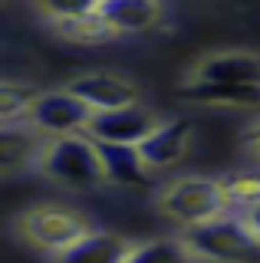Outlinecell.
I'll return each instance as SVG.
<instances>
[{
  "label": "cell",
  "instance_id": "obj_17",
  "mask_svg": "<svg viewBox=\"0 0 260 263\" xmlns=\"http://www.w3.org/2000/svg\"><path fill=\"white\" fill-rule=\"evenodd\" d=\"M36 99H40V96H36L30 86H17L13 79H7L4 89H0V115H4V122H17L20 115L27 119Z\"/></svg>",
  "mask_w": 260,
  "mask_h": 263
},
{
  "label": "cell",
  "instance_id": "obj_18",
  "mask_svg": "<svg viewBox=\"0 0 260 263\" xmlns=\"http://www.w3.org/2000/svg\"><path fill=\"white\" fill-rule=\"evenodd\" d=\"M224 187V197H227V208L231 204H240V208H254V204H260V178L254 175H237V178H227L221 181Z\"/></svg>",
  "mask_w": 260,
  "mask_h": 263
},
{
  "label": "cell",
  "instance_id": "obj_20",
  "mask_svg": "<svg viewBox=\"0 0 260 263\" xmlns=\"http://www.w3.org/2000/svg\"><path fill=\"white\" fill-rule=\"evenodd\" d=\"M247 224L257 230V237H260V204H254V208L247 211Z\"/></svg>",
  "mask_w": 260,
  "mask_h": 263
},
{
  "label": "cell",
  "instance_id": "obj_15",
  "mask_svg": "<svg viewBox=\"0 0 260 263\" xmlns=\"http://www.w3.org/2000/svg\"><path fill=\"white\" fill-rule=\"evenodd\" d=\"M56 30L69 40H79V43H102L109 40L112 33V23L96 10V13H86V16H69V20H56Z\"/></svg>",
  "mask_w": 260,
  "mask_h": 263
},
{
  "label": "cell",
  "instance_id": "obj_19",
  "mask_svg": "<svg viewBox=\"0 0 260 263\" xmlns=\"http://www.w3.org/2000/svg\"><path fill=\"white\" fill-rule=\"evenodd\" d=\"M102 0H40L46 16L53 20H69V16H86V13H96Z\"/></svg>",
  "mask_w": 260,
  "mask_h": 263
},
{
  "label": "cell",
  "instance_id": "obj_3",
  "mask_svg": "<svg viewBox=\"0 0 260 263\" xmlns=\"http://www.w3.org/2000/svg\"><path fill=\"white\" fill-rule=\"evenodd\" d=\"M161 208L168 211V217H175L178 224L191 227L201 220H211L217 214L227 211V197L221 181L211 178H181L161 194Z\"/></svg>",
  "mask_w": 260,
  "mask_h": 263
},
{
  "label": "cell",
  "instance_id": "obj_2",
  "mask_svg": "<svg viewBox=\"0 0 260 263\" xmlns=\"http://www.w3.org/2000/svg\"><path fill=\"white\" fill-rule=\"evenodd\" d=\"M40 171L66 187H99L102 181H109L96 138L76 135V132L50 138L43 158H40Z\"/></svg>",
  "mask_w": 260,
  "mask_h": 263
},
{
  "label": "cell",
  "instance_id": "obj_13",
  "mask_svg": "<svg viewBox=\"0 0 260 263\" xmlns=\"http://www.w3.org/2000/svg\"><path fill=\"white\" fill-rule=\"evenodd\" d=\"M43 135L46 132L36 125L17 128L13 122H7V128H4V171H13L17 164H27L30 158H36V161L43 158L46 145H50V142H43Z\"/></svg>",
  "mask_w": 260,
  "mask_h": 263
},
{
  "label": "cell",
  "instance_id": "obj_7",
  "mask_svg": "<svg viewBox=\"0 0 260 263\" xmlns=\"http://www.w3.org/2000/svg\"><path fill=\"white\" fill-rule=\"evenodd\" d=\"M69 89L83 99V102L92 105L96 112H109V109H119V105L139 102V92H135L132 82H125L122 76H112V72H89V76H79Z\"/></svg>",
  "mask_w": 260,
  "mask_h": 263
},
{
  "label": "cell",
  "instance_id": "obj_5",
  "mask_svg": "<svg viewBox=\"0 0 260 263\" xmlns=\"http://www.w3.org/2000/svg\"><path fill=\"white\" fill-rule=\"evenodd\" d=\"M20 227H23V234H27L30 243H36L40 250H50V253L66 250L79 237L89 234L83 220L66 208H36L23 217Z\"/></svg>",
  "mask_w": 260,
  "mask_h": 263
},
{
  "label": "cell",
  "instance_id": "obj_6",
  "mask_svg": "<svg viewBox=\"0 0 260 263\" xmlns=\"http://www.w3.org/2000/svg\"><path fill=\"white\" fill-rule=\"evenodd\" d=\"M158 128V119L152 115L145 105H119L109 112H96L89 122V135L96 142H122V145H142L152 132Z\"/></svg>",
  "mask_w": 260,
  "mask_h": 263
},
{
  "label": "cell",
  "instance_id": "obj_10",
  "mask_svg": "<svg viewBox=\"0 0 260 263\" xmlns=\"http://www.w3.org/2000/svg\"><path fill=\"white\" fill-rule=\"evenodd\" d=\"M184 145H188V122H165L139 145V152L152 171H161L181 158Z\"/></svg>",
  "mask_w": 260,
  "mask_h": 263
},
{
  "label": "cell",
  "instance_id": "obj_11",
  "mask_svg": "<svg viewBox=\"0 0 260 263\" xmlns=\"http://www.w3.org/2000/svg\"><path fill=\"white\" fill-rule=\"evenodd\" d=\"M105 164V178L112 184H145L148 164H145L139 145H122V142H96Z\"/></svg>",
  "mask_w": 260,
  "mask_h": 263
},
{
  "label": "cell",
  "instance_id": "obj_14",
  "mask_svg": "<svg viewBox=\"0 0 260 263\" xmlns=\"http://www.w3.org/2000/svg\"><path fill=\"white\" fill-rule=\"evenodd\" d=\"M184 99H201V102H237V105H257L260 86H224V82H201L194 79L191 86L181 89Z\"/></svg>",
  "mask_w": 260,
  "mask_h": 263
},
{
  "label": "cell",
  "instance_id": "obj_16",
  "mask_svg": "<svg viewBox=\"0 0 260 263\" xmlns=\"http://www.w3.org/2000/svg\"><path fill=\"white\" fill-rule=\"evenodd\" d=\"M194 253L184 247V240H158V243H142L132 250L125 263H191Z\"/></svg>",
  "mask_w": 260,
  "mask_h": 263
},
{
  "label": "cell",
  "instance_id": "obj_21",
  "mask_svg": "<svg viewBox=\"0 0 260 263\" xmlns=\"http://www.w3.org/2000/svg\"><path fill=\"white\" fill-rule=\"evenodd\" d=\"M250 152H254L257 158H260V128H254V132H250Z\"/></svg>",
  "mask_w": 260,
  "mask_h": 263
},
{
  "label": "cell",
  "instance_id": "obj_12",
  "mask_svg": "<svg viewBox=\"0 0 260 263\" xmlns=\"http://www.w3.org/2000/svg\"><path fill=\"white\" fill-rule=\"evenodd\" d=\"M99 13L112 23L116 33H142L158 23L161 4L158 0H102Z\"/></svg>",
  "mask_w": 260,
  "mask_h": 263
},
{
  "label": "cell",
  "instance_id": "obj_1",
  "mask_svg": "<svg viewBox=\"0 0 260 263\" xmlns=\"http://www.w3.org/2000/svg\"><path fill=\"white\" fill-rule=\"evenodd\" d=\"M184 247L211 263H260V237L247 217H217L184 227Z\"/></svg>",
  "mask_w": 260,
  "mask_h": 263
},
{
  "label": "cell",
  "instance_id": "obj_8",
  "mask_svg": "<svg viewBox=\"0 0 260 263\" xmlns=\"http://www.w3.org/2000/svg\"><path fill=\"white\" fill-rule=\"evenodd\" d=\"M135 247L122 234H86L56 253V263H125Z\"/></svg>",
  "mask_w": 260,
  "mask_h": 263
},
{
  "label": "cell",
  "instance_id": "obj_9",
  "mask_svg": "<svg viewBox=\"0 0 260 263\" xmlns=\"http://www.w3.org/2000/svg\"><path fill=\"white\" fill-rule=\"evenodd\" d=\"M201 82H224V86H260V56L254 53H224L201 63Z\"/></svg>",
  "mask_w": 260,
  "mask_h": 263
},
{
  "label": "cell",
  "instance_id": "obj_4",
  "mask_svg": "<svg viewBox=\"0 0 260 263\" xmlns=\"http://www.w3.org/2000/svg\"><path fill=\"white\" fill-rule=\"evenodd\" d=\"M92 115H96L92 105L83 102L72 89H66V92L40 96L33 102V109H30V115H27V122L43 128L46 135H72L79 128H89Z\"/></svg>",
  "mask_w": 260,
  "mask_h": 263
}]
</instances>
